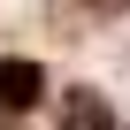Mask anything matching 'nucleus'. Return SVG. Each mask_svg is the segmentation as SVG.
I'll return each mask as SVG.
<instances>
[{"instance_id":"1","label":"nucleus","mask_w":130,"mask_h":130,"mask_svg":"<svg viewBox=\"0 0 130 130\" xmlns=\"http://www.w3.org/2000/svg\"><path fill=\"white\" fill-rule=\"evenodd\" d=\"M38 100H46V69L23 61V54H8L0 61V115H31Z\"/></svg>"},{"instance_id":"2","label":"nucleus","mask_w":130,"mask_h":130,"mask_svg":"<svg viewBox=\"0 0 130 130\" xmlns=\"http://www.w3.org/2000/svg\"><path fill=\"white\" fill-rule=\"evenodd\" d=\"M61 130H122V115H115L100 92H84V84H77L69 100H61Z\"/></svg>"}]
</instances>
